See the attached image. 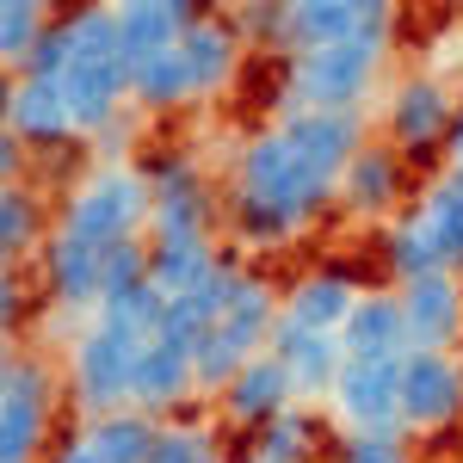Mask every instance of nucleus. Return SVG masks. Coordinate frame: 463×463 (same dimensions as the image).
<instances>
[{
	"mask_svg": "<svg viewBox=\"0 0 463 463\" xmlns=\"http://www.w3.org/2000/svg\"><path fill=\"white\" fill-rule=\"evenodd\" d=\"M334 198H340V185L321 179L316 167L290 148V137L279 130V124L260 130V137H248L241 155H235V192H229V204H248V211L279 216V222L297 229V235H303Z\"/></svg>",
	"mask_w": 463,
	"mask_h": 463,
	"instance_id": "obj_1",
	"label": "nucleus"
},
{
	"mask_svg": "<svg viewBox=\"0 0 463 463\" xmlns=\"http://www.w3.org/2000/svg\"><path fill=\"white\" fill-rule=\"evenodd\" d=\"M445 161H451V167L463 161V93H458V118H451V143H445Z\"/></svg>",
	"mask_w": 463,
	"mask_h": 463,
	"instance_id": "obj_41",
	"label": "nucleus"
},
{
	"mask_svg": "<svg viewBox=\"0 0 463 463\" xmlns=\"http://www.w3.org/2000/svg\"><path fill=\"white\" fill-rule=\"evenodd\" d=\"M204 19V6L192 0H118V37H124V62L143 69L155 56H167L185 43V32Z\"/></svg>",
	"mask_w": 463,
	"mask_h": 463,
	"instance_id": "obj_16",
	"label": "nucleus"
},
{
	"mask_svg": "<svg viewBox=\"0 0 463 463\" xmlns=\"http://www.w3.org/2000/svg\"><path fill=\"white\" fill-rule=\"evenodd\" d=\"M6 130L32 148V155H50V148H74L80 143L74 106H69V93H62V80H32V74L6 80Z\"/></svg>",
	"mask_w": 463,
	"mask_h": 463,
	"instance_id": "obj_9",
	"label": "nucleus"
},
{
	"mask_svg": "<svg viewBox=\"0 0 463 463\" xmlns=\"http://www.w3.org/2000/svg\"><path fill=\"white\" fill-rule=\"evenodd\" d=\"M148 260H155L148 241L106 248V297H118V290H130V285H148ZM99 309H106V303H99Z\"/></svg>",
	"mask_w": 463,
	"mask_h": 463,
	"instance_id": "obj_35",
	"label": "nucleus"
},
{
	"mask_svg": "<svg viewBox=\"0 0 463 463\" xmlns=\"http://www.w3.org/2000/svg\"><path fill=\"white\" fill-rule=\"evenodd\" d=\"M155 463H222V432L211 420H161Z\"/></svg>",
	"mask_w": 463,
	"mask_h": 463,
	"instance_id": "obj_32",
	"label": "nucleus"
},
{
	"mask_svg": "<svg viewBox=\"0 0 463 463\" xmlns=\"http://www.w3.org/2000/svg\"><path fill=\"white\" fill-rule=\"evenodd\" d=\"M50 445V408L0 395V463H37Z\"/></svg>",
	"mask_w": 463,
	"mask_h": 463,
	"instance_id": "obj_29",
	"label": "nucleus"
},
{
	"mask_svg": "<svg viewBox=\"0 0 463 463\" xmlns=\"http://www.w3.org/2000/svg\"><path fill=\"white\" fill-rule=\"evenodd\" d=\"M43 463H106V458H99L87 439H69V445H56V451H50Z\"/></svg>",
	"mask_w": 463,
	"mask_h": 463,
	"instance_id": "obj_40",
	"label": "nucleus"
},
{
	"mask_svg": "<svg viewBox=\"0 0 463 463\" xmlns=\"http://www.w3.org/2000/svg\"><path fill=\"white\" fill-rule=\"evenodd\" d=\"M321 451V420L309 414V402H297L285 408L279 420H266V427L253 432V463H316Z\"/></svg>",
	"mask_w": 463,
	"mask_h": 463,
	"instance_id": "obj_25",
	"label": "nucleus"
},
{
	"mask_svg": "<svg viewBox=\"0 0 463 463\" xmlns=\"http://www.w3.org/2000/svg\"><path fill=\"white\" fill-rule=\"evenodd\" d=\"M285 408H297V390H290L285 364L272 353L248 358V371L229 383V395H222V420H235V427H266V420H279Z\"/></svg>",
	"mask_w": 463,
	"mask_h": 463,
	"instance_id": "obj_19",
	"label": "nucleus"
},
{
	"mask_svg": "<svg viewBox=\"0 0 463 463\" xmlns=\"http://www.w3.org/2000/svg\"><path fill=\"white\" fill-rule=\"evenodd\" d=\"M155 260H148V279L167 290V297H192V290H204L229 266V253L216 248V241H148Z\"/></svg>",
	"mask_w": 463,
	"mask_h": 463,
	"instance_id": "obj_23",
	"label": "nucleus"
},
{
	"mask_svg": "<svg viewBox=\"0 0 463 463\" xmlns=\"http://www.w3.org/2000/svg\"><path fill=\"white\" fill-rule=\"evenodd\" d=\"M414 216L427 222L432 248H439V260H445V272H463V192L451 185V179H439V185H427L420 198H414Z\"/></svg>",
	"mask_w": 463,
	"mask_h": 463,
	"instance_id": "obj_28",
	"label": "nucleus"
},
{
	"mask_svg": "<svg viewBox=\"0 0 463 463\" xmlns=\"http://www.w3.org/2000/svg\"><path fill=\"white\" fill-rule=\"evenodd\" d=\"M383 266H390L395 285H414V279H427V272H445V260H439V248H432L427 222L414 216V204L383 229Z\"/></svg>",
	"mask_w": 463,
	"mask_h": 463,
	"instance_id": "obj_26",
	"label": "nucleus"
},
{
	"mask_svg": "<svg viewBox=\"0 0 463 463\" xmlns=\"http://www.w3.org/2000/svg\"><path fill=\"white\" fill-rule=\"evenodd\" d=\"M266 353L285 364L297 402H327L334 383H340V371H346V346H340V334H309V327H290V321L272 327Z\"/></svg>",
	"mask_w": 463,
	"mask_h": 463,
	"instance_id": "obj_15",
	"label": "nucleus"
},
{
	"mask_svg": "<svg viewBox=\"0 0 463 463\" xmlns=\"http://www.w3.org/2000/svg\"><path fill=\"white\" fill-rule=\"evenodd\" d=\"M358 32V0H285V50H327Z\"/></svg>",
	"mask_w": 463,
	"mask_h": 463,
	"instance_id": "obj_22",
	"label": "nucleus"
},
{
	"mask_svg": "<svg viewBox=\"0 0 463 463\" xmlns=\"http://www.w3.org/2000/svg\"><path fill=\"white\" fill-rule=\"evenodd\" d=\"M56 25V13L43 6V0H6L0 6V62H6V80H19L25 62L37 56V43L50 37Z\"/></svg>",
	"mask_w": 463,
	"mask_h": 463,
	"instance_id": "obj_27",
	"label": "nucleus"
},
{
	"mask_svg": "<svg viewBox=\"0 0 463 463\" xmlns=\"http://www.w3.org/2000/svg\"><path fill=\"white\" fill-rule=\"evenodd\" d=\"M248 358H260V353H248V346H241V340H235L229 327H216L211 340H204V346L192 353V377H198V395H216V402H222V395H229V383H235V377L248 371Z\"/></svg>",
	"mask_w": 463,
	"mask_h": 463,
	"instance_id": "obj_31",
	"label": "nucleus"
},
{
	"mask_svg": "<svg viewBox=\"0 0 463 463\" xmlns=\"http://www.w3.org/2000/svg\"><path fill=\"white\" fill-rule=\"evenodd\" d=\"M340 463H414V439H408L402 427L346 432V439H340Z\"/></svg>",
	"mask_w": 463,
	"mask_h": 463,
	"instance_id": "obj_34",
	"label": "nucleus"
},
{
	"mask_svg": "<svg viewBox=\"0 0 463 463\" xmlns=\"http://www.w3.org/2000/svg\"><path fill=\"white\" fill-rule=\"evenodd\" d=\"M383 56L364 43H327V50H303L285 62V106L279 111H364L377 93Z\"/></svg>",
	"mask_w": 463,
	"mask_h": 463,
	"instance_id": "obj_4",
	"label": "nucleus"
},
{
	"mask_svg": "<svg viewBox=\"0 0 463 463\" xmlns=\"http://www.w3.org/2000/svg\"><path fill=\"white\" fill-rule=\"evenodd\" d=\"M130 106L137 111L192 106V74H185V62H179V50L155 56V62H143V69H130Z\"/></svg>",
	"mask_w": 463,
	"mask_h": 463,
	"instance_id": "obj_30",
	"label": "nucleus"
},
{
	"mask_svg": "<svg viewBox=\"0 0 463 463\" xmlns=\"http://www.w3.org/2000/svg\"><path fill=\"white\" fill-rule=\"evenodd\" d=\"M445 179H451V185L463 192V161H458V167H445Z\"/></svg>",
	"mask_w": 463,
	"mask_h": 463,
	"instance_id": "obj_42",
	"label": "nucleus"
},
{
	"mask_svg": "<svg viewBox=\"0 0 463 463\" xmlns=\"http://www.w3.org/2000/svg\"><path fill=\"white\" fill-rule=\"evenodd\" d=\"M241 32H235V19H222V13H204L185 43H179V62L192 74V99H216V93H229L235 87V69H241Z\"/></svg>",
	"mask_w": 463,
	"mask_h": 463,
	"instance_id": "obj_17",
	"label": "nucleus"
},
{
	"mask_svg": "<svg viewBox=\"0 0 463 463\" xmlns=\"http://www.w3.org/2000/svg\"><path fill=\"white\" fill-rule=\"evenodd\" d=\"M279 130L290 137V148L316 167L321 179H334L358 161V148L371 143V124L364 111H279Z\"/></svg>",
	"mask_w": 463,
	"mask_h": 463,
	"instance_id": "obj_8",
	"label": "nucleus"
},
{
	"mask_svg": "<svg viewBox=\"0 0 463 463\" xmlns=\"http://www.w3.org/2000/svg\"><path fill=\"white\" fill-rule=\"evenodd\" d=\"M0 185H25V143L0 124Z\"/></svg>",
	"mask_w": 463,
	"mask_h": 463,
	"instance_id": "obj_38",
	"label": "nucleus"
},
{
	"mask_svg": "<svg viewBox=\"0 0 463 463\" xmlns=\"http://www.w3.org/2000/svg\"><path fill=\"white\" fill-rule=\"evenodd\" d=\"M248 463H253V458H248Z\"/></svg>",
	"mask_w": 463,
	"mask_h": 463,
	"instance_id": "obj_43",
	"label": "nucleus"
},
{
	"mask_svg": "<svg viewBox=\"0 0 463 463\" xmlns=\"http://www.w3.org/2000/svg\"><path fill=\"white\" fill-rule=\"evenodd\" d=\"M148 222H155L148 167H87V174L69 179L62 204H56V229L93 241V248L148 241Z\"/></svg>",
	"mask_w": 463,
	"mask_h": 463,
	"instance_id": "obj_2",
	"label": "nucleus"
},
{
	"mask_svg": "<svg viewBox=\"0 0 463 463\" xmlns=\"http://www.w3.org/2000/svg\"><path fill=\"white\" fill-rule=\"evenodd\" d=\"M358 297H364V285H358L353 272H340V266H316V272H303L297 285H285V316H279V321L309 327V334H340Z\"/></svg>",
	"mask_w": 463,
	"mask_h": 463,
	"instance_id": "obj_18",
	"label": "nucleus"
},
{
	"mask_svg": "<svg viewBox=\"0 0 463 463\" xmlns=\"http://www.w3.org/2000/svg\"><path fill=\"white\" fill-rule=\"evenodd\" d=\"M327 408H334V420L346 432L402 427V364H358V358H346Z\"/></svg>",
	"mask_w": 463,
	"mask_h": 463,
	"instance_id": "obj_10",
	"label": "nucleus"
},
{
	"mask_svg": "<svg viewBox=\"0 0 463 463\" xmlns=\"http://www.w3.org/2000/svg\"><path fill=\"white\" fill-rule=\"evenodd\" d=\"M395 25H402V13H395L390 0H358V32H353V43L377 50V56H390Z\"/></svg>",
	"mask_w": 463,
	"mask_h": 463,
	"instance_id": "obj_37",
	"label": "nucleus"
},
{
	"mask_svg": "<svg viewBox=\"0 0 463 463\" xmlns=\"http://www.w3.org/2000/svg\"><path fill=\"white\" fill-rule=\"evenodd\" d=\"M451 118H458V93L439 74H402L383 99V143L402 161H427L445 155L451 143Z\"/></svg>",
	"mask_w": 463,
	"mask_h": 463,
	"instance_id": "obj_5",
	"label": "nucleus"
},
{
	"mask_svg": "<svg viewBox=\"0 0 463 463\" xmlns=\"http://www.w3.org/2000/svg\"><path fill=\"white\" fill-rule=\"evenodd\" d=\"M43 260V285H50V303L69 309V316L93 321L99 303H106V248L80 241V235H50V248L37 253Z\"/></svg>",
	"mask_w": 463,
	"mask_h": 463,
	"instance_id": "obj_11",
	"label": "nucleus"
},
{
	"mask_svg": "<svg viewBox=\"0 0 463 463\" xmlns=\"http://www.w3.org/2000/svg\"><path fill=\"white\" fill-rule=\"evenodd\" d=\"M143 346H148V340L124 334V327H111L106 316L80 321V334L69 340V395H74V408H80L87 420L130 408Z\"/></svg>",
	"mask_w": 463,
	"mask_h": 463,
	"instance_id": "obj_3",
	"label": "nucleus"
},
{
	"mask_svg": "<svg viewBox=\"0 0 463 463\" xmlns=\"http://www.w3.org/2000/svg\"><path fill=\"white\" fill-rule=\"evenodd\" d=\"M198 395V377H192V353H179L167 340H148L143 364H137V390H130V408H143L155 420H167L174 408H185Z\"/></svg>",
	"mask_w": 463,
	"mask_h": 463,
	"instance_id": "obj_20",
	"label": "nucleus"
},
{
	"mask_svg": "<svg viewBox=\"0 0 463 463\" xmlns=\"http://www.w3.org/2000/svg\"><path fill=\"white\" fill-rule=\"evenodd\" d=\"M402 192H408V161L395 155L390 143H371L358 148V161L340 174V211L358 216V222H395L402 216Z\"/></svg>",
	"mask_w": 463,
	"mask_h": 463,
	"instance_id": "obj_13",
	"label": "nucleus"
},
{
	"mask_svg": "<svg viewBox=\"0 0 463 463\" xmlns=\"http://www.w3.org/2000/svg\"><path fill=\"white\" fill-rule=\"evenodd\" d=\"M402 290V316H408V346L414 353H458L463 346V279L458 272H427Z\"/></svg>",
	"mask_w": 463,
	"mask_h": 463,
	"instance_id": "obj_12",
	"label": "nucleus"
},
{
	"mask_svg": "<svg viewBox=\"0 0 463 463\" xmlns=\"http://www.w3.org/2000/svg\"><path fill=\"white\" fill-rule=\"evenodd\" d=\"M241 43H266V50H285V0H266V6H235L229 13Z\"/></svg>",
	"mask_w": 463,
	"mask_h": 463,
	"instance_id": "obj_36",
	"label": "nucleus"
},
{
	"mask_svg": "<svg viewBox=\"0 0 463 463\" xmlns=\"http://www.w3.org/2000/svg\"><path fill=\"white\" fill-rule=\"evenodd\" d=\"M56 235V216L37 198L32 185H0V253H6V272H19V260L50 248Z\"/></svg>",
	"mask_w": 463,
	"mask_h": 463,
	"instance_id": "obj_21",
	"label": "nucleus"
},
{
	"mask_svg": "<svg viewBox=\"0 0 463 463\" xmlns=\"http://www.w3.org/2000/svg\"><path fill=\"white\" fill-rule=\"evenodd\" d=\"M155 185V222H148V241H211L216 229V192L204 167L192 155H167L148 167Z\"/></svg>",
	"mask_w": 463,
	"mask_h": 463,
	"instance_id": "obj_6",
	"label": "nucleus"
},
{
	"mask_svg": "<svg viewBox=\"0 0 463 463\" xmlns=\"http://www.w3.org/2000/svg\"><path fill=\"white\" fill-rule=\"evenodd\" d=\"M56 383H69V377H56L50 364L37 353H6V364H0V395H19V402H43V408H56Z\"/></svg>",
	"mask_w": 463,
	"mask_h": 463,
	"instance_id": "obj_33",
	"label": "nucleus"
},
{
	"mask_svg": "<svg viewBox=\"0 0 463 463\" xmlns=\"http://www.w3.org/2000/svg\"><path fill=\"white\" fill-rule=\"evenodd\" d=\"M463 420V358L458 353H408L402 358V432L432 439Z\"/></svg>",
	"mask_w": 463,
	"mask_h": 463,
	"instance_id": "obj_7",
	"label": "nucleus"
},
{
	"mask_svg": "<svg viewBox=\"0 0 463 463\" xmlns=\"http://www.w3.org/2000/svg\"><path fill=\"white\" fill-rule=\"evenodd\" d=\"M106 463H155V439H161V420L143 414V408H118V414H99L80 432Z\"/></svg>",
	"mask_w": 463,
	"mask_h": 463,
	"instance_id": "obj_24",
	"label": "nucleus"
},
{
	"mask_svg": "<svg viewBox=\"0 0 463 463\" xmlns=\"http://www.w3.org/2000/svg\"><path fill=\"white\" fill-rule=\"evenodd\" d=\"M19 309H25V290H19V272H6L0 279V327L6 334H19Z\"/></svg>",
	"mask_w": 463,
	"mask_h": 463,
	"instance_id": "obj_39",
	"label": "nucleus"
},
{
	"mask_svg": "<svg viewBox=\"0 0 463 463\" xmlns=\"http://www.w3.org/2000/svg\"><path fill=\"white\" fill-rule=\"evenodd\" d=\"M340 346L358 364H402L414 353L408 346V316H402V290L395 285H364V297L353 303V316L340 327Z\"/></svg>",
	"mask_w": 463,
	"mask_h": 463,
	"instance_id": "obj_14",
	"label": "nucleus"
}]
</instances>
